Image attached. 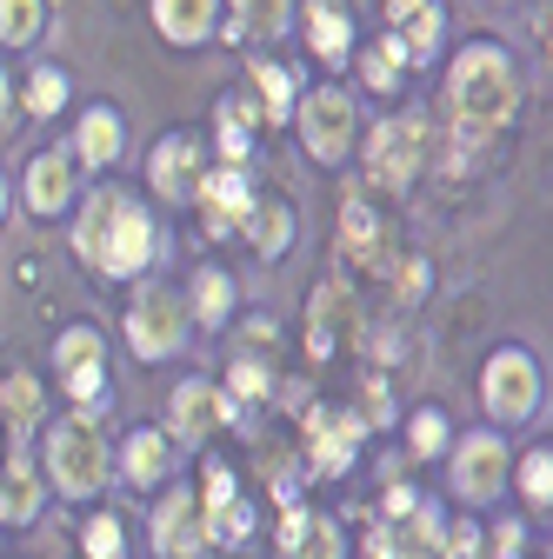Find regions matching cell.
I'll return each instance as SVG.
<instances>
[{"instance_id": "e0dca14e", "label": "cell", "mask_w": 553, "mask_h": 559, "mask_svg": "<svg viewBox=\"0 0 553 559\" xmlns=\"http://www.w3.org/2000/svg\"><path fill=\"white\" fill-rule=\"evenodd\" d=\"M273 559H348V526L307 500H287L273 520Z\"/></svg>"}, {"instance_id": "484cf974", "label": "cell", "mask_w": 553, "mask_h": 559, "mask_svg": "<svg viewBox=\"0 0 553 559\" xmlns=\"http://www.w3.org/2000/svg\"><path fill=\"white\" fill-rule=\"evenodd\" d=\"M260 107L254 94H221L214 100V140H207V154L227 160V167H254V147H260Z\"/></svg>"}, {"instance_id": "7c38bea8", "label": "cell", "mask_w": 553, "mask_h": 559, "mask_svg": "<svg viewBox=\"0 0 553 559\" xmlns=\"http://www.w3.org/2000/svg\"><path fill=\"white\" fill-rule=\"evenodd\" d=\"M361 300L348 280H314V294H307V320H301V340H307V360L314 367H333V360H348L354 346H361Z\"/></svg>"}, {"instance_id": "ac0fdd59", "label": "cell", "mask_w": 553, "mask_h": 559, "mask_svg": "<svg viewBox=\"0 0 553 559\" xmlns=\"http://www.w3.org/2000/svg\"><path fill=\"white\" fill-rule=\"evenodd\" d=\"M74 200H81V167H74V154H67V147H47V154L27 160V174H21V206H27L34 221L74 214Z\"/></svg>"}, {"instance_id": "d590c367", "label": "cell", "mask_w": 553, "mask_h": 559, "mask_svg": "<svg viewBox=\"0 0 553 559\" xmlns=\"http://www.w3.org/2000/svg\"><path fill=\"white\" fill-rule=\"evenodd\" d=\"M454 440V419L447 406H413L407 413V466H421V460H440Z\"/></svg>"}, {"instance_id": "f546056e", "label": "cell", "mask_w": 553, "mask_h": 559, "mask_svg": "<svg viewBox=\"0 0 553 559\" xmlns=\"http://www.w3.org/2000/svg\"><path fill=\"white\" fill-rule=\"evenodd\" d=\"M294 27V0H227V34L234 47H267Z\"/></svg>"}, {"instance_id": "d6986e66", "label": "cell", "mask_w": 553, "mask_h": 559, "mask_svg": "<svg viewBox=\"0 0 553 559\" xmlns=\"http://www.w3.org/2000/svg\"><path fill=\"white\" fill-rule=\"evenodd\" d=\"M294 21H301V40L307 53L327 67V74H340V67L354 60V8L348 0H294Z\"/></svg>"}, {"instance_id": "8992f818", "label": "cell", "mask_w": 553, "mask_h": 559, "mask_svg": "<svg viewBox=\"0 0 553 559\" xmlns=\"http://www.w3.org/2000/svg\"><path fill=\"white\" fill-rule=\"evenodd\" d=\"M447 486H454V500L473 507V513H487L507 500V473H514V447H507V427H467L447 440Z\"/></svg>"}, {"instance_id": "5bb4252c", "label": "cell", "mask_w": 553, "mask_h": 559, "mask_svg": "<svg viewBox=\"0 0 553 559\" xmlns=\"http://www.w3.org/2000/svg\"><path fill=\"white\" fill-rule=\"evenodd\" d=\"M440 526H447V507L440 500H413L400 520H367V533H361V559H434L440 552Z\"/></svg>"}, {"instance_id": "4fadbf2b", "label": "cell", "mask_w": 553, "mask_h": 559, "mask_svg": "<svg viewBox=\"0 0 553 559\" xmlns=\"http://www.w3.org/2000/svg\"><path fill=\"white\" fill-rule=\"evenodd\" d=\"M207 167H214V154H207V133H193V127H167V133L154 140V154H148V200L174 214V206L193 200V187H200Z\"/></svg>"}, {"instance_id": "b9f144b4", "label": "cell", "mask_w": 553, "mask_h": 559, "mask_svg": "<svg viewBox=\"0 0 553 559\" xmlns=\"http://www.w3.org/2000/svg\"><path fill=\"white\" fill-rule=\"evenodd\" d=\"M361 419H367V427H380V433H387L393 419H400V413H393V393H387V380H367V393H361Z\"/></svg>"}, {"instance_id": "4316f807", "label": "cell", "mask_w": 553, "mask_h": 559, "mask_svg": "<svg viewBox=\"0 0 553 559\" xmlns=\"http://www.w3.org/2000/svg\"><path fill=\"white\" fill-rule=\"evenodd\" d=\"M187 313H193V326H200V333L234 326V313H240V280H234L221 260L193 266V280H187Z\"/></svg>"}, {"instance_id": "277c9868", "label": "cell", "mask_w": 553, "mask_h": 559, "mask_svg": "<svg viewBox=\"0 0 553 559\" xmlns=\"http://www.w3.org/2000/svg\"><path fill=\"white\" fill-rule=\"evenodd\" d=\"M120 340L141 367H161V360H180L187 340H193V313H187V294L167 287V280L141 273L133 280V300H127V320H120Z\"/></svg>"}, {"instance_id": "ffe728a7", "label": "cell", "mask_w": 553, "mask_h": 559, "mask_svg": "<svg viewBox=\"0 0 553 559\" xmlns=\"http://www.w3.org/2000/svg\"><path fill=\"white\" fill-rule=\"evenodd\" d=\"M333 247H340V260H348L354 273H380V280H387V260H393L387 247H393V240H387V227H380V206L367 200V187L340 200V240H333Z\"/></svg>"}, {"instance_id": "60d3db41", "label": "cell", "mask_w": 553, "mask_h": 559, "mask_svg": "<svg viewBox=\"0 0 553 559\" xmlns=\"http://www.w3.org/2000/svg\"><path fill=\"white\" fill-rule=\"evenodd\" d=\"M487 559H527V520H494L487 526Z\"/></svg>"}, {"instance_id": "7bdbcfd3", "label": "cell", "mask_w": 553, "mask_h": 559, "mask_svg": "<svg viewBox=\"0 0 553 559\" xmlns=\"http://www.w3.org/2000/svg\"><path fill=\"white\" fill-rule=\"evenodd\" d=\"M427 8V0H380V14H387V27H400L407 14H421Z\"/></svg>"}, {"instance_id": "d4e9b609", "label": "cell", "mask_w": 553, "mask_h": 559, "mask_svg": "<svg viewBox=\"0 0 553 559\" xmlns=\"http://www.w3.org/2000/svg\"><path fill=\"white\" fill-rule=\"evenodd\" d=\"M47 507V479H40V460L27 447H8V466H0V526H34Z\"/></svg>"}, {"instance_id": "83f0119b", "label": "cell", "mask_w": 553, "mask_h": 559, "mask_svg": "<svg viewBox=\"0 0 553 559\" xmlns=\"http://www.w3.org/2000/svg\"><path fill=\"white\" fill-rule=\"evenodd\" d=\"M247 87H254V107H260V120H273V127H287L294 120V100H301V74L287 60H273V53H247Z\"/></svg>"}, {"instance_id": "7a4b0ae2", "label": "cell", "mask_w": 553, "mask_h": 559, "mask_svg": "<svg viewBox=\"0 0 553 559\" xmlns=\"http://www.w3.org/2000/svg\"><path fill=\"white\" fill-rule=\"evenodd\" d=\"M520 114V60L501 40H467L447 67V127H454V167L480 154L487 140Z\"/></svg>"}, {"instance_id": "5b68a950", "label": "cell", "mask_w": 553, "mask_h": 559, "mask_svg": "<svg viewBox=\"0 0 553 559\" xmlns=\"http://www.w3.org/2000/svg\"><path fill=\"white\" fill-rule=\"evenodd\" d=\"M367 419H361V406H340V400H307L301 406V473L320 486H333V479H348L354 466H361V453H367Z\"/></svg>"}, {"instance_id": "7402d4cb", "label": "cell", "mask_w": 553, "mask_h": 559, "mask_svg": "<svg viewBox=\"0 0 553 559\" xmlns=\"http://www.w3.org/2000/svg\"><path fill=\"white\" fill-rule=\"evenodd\" d=\"M234 240H247V253H254V260L281 266V260L294 253V240H301V214H294V200H281V193H254V206H247V221H240V234H234Z\"/></svg>"}, {"instance_id": "e575fe53", "label": "cell", "mask_w": 553, "mask_h": 559, "mask_svg": "<svg viewBox=\"0 0 553 559\" xmlns=\"http://www.w3.org/2000/svg\"><path fill=\"white\" fill-rule=\"evenodd\" d=\"M393 34H400V47H407V67H434V53H440V40H447V8H440V0H427V8L407 14Z\"/></svg>"}, {"instance_id": "836d02e7", "label": "cell", "mask_w": 553, "mask_h": 559, "mask_svg": "<svg viewBox=\"0 0 553 559\" xmlns=\"http://www.w3.org/2000/svg\"><path fill=\"white\" fill-rule=\"evenodd\" d=\"M67 100H74V81H67V67H54V60H40L34 74L14 87V107H21V114H34V120H54Z\"/></svg>"}, {"instance_id": "ba28073f", "label": "cell", "mask_w": 553, "mask_h": 559, "mask_svg": "<svg viewBox=\"0 0 553 559\" xmlns=\"http://www.w3.org/2000/svg\"><path fill=\"white\" fill-rule=\"evenodd\" d=\"M294 133L314 167H348L354 160V140H361V107L348 87H301L294 100Z\"/></svg>"}, {"instance_id": "ee69618b", "label": "cell", "mask_w": 553, "mask_h": 559, "mask_svg": "<svg viewBox=\"0 0 553 559\" xmlns=\"http://www.w3.org/2000/svg\"><path fill=\"white\" fill-rule=\"evenodd\" d=\"M14 120V81H8V67H0V127Z\"/></svg>"}, {"instance_id": "9c48e42d", "label": "cell", "mask_w": 553, "mask_h": 559, "mask_svg": "<svg viewBox=\"0 0 553 559\" xmlns=\"http://www.w3.org/2000/svg\"><path fill=\"white\" fill-rule=\"evenodd\" d=\"M480 406H487V427H527L546 406V373L527 346H494L487 367H480Z\"/></svg>"}, {"instance_id": "4dcf8cb0", "label": "cell", "mask_w": 553, "mask_h": 559, "mask_svg": "<svg viewBox=\"0 0 553 559\" xmlns=\"http://www.w3.org/2000/svg\"><path fill=\"white\" fill-rule=\"evenodd\" d=\"M507 493H520L527 513H553V447H527L514 453V473H507Z\"/></svg>"}, {"instance_id": "9a60e30c", "label": "cell", "mask_w": 553, "mask_h": 559, "mask_svg": "<svg viewBox=\"0 0 553 559\" xmlns=\"http://www.w3.org/2000/svg\"><path fill=\"white\" fill-rule=\"evenodd\" d=\"M148 546L154 559H214V546H207V520H200V500L187 479H167L161 500L148 513Z\"/></svg>"}, {"instance_id": "3957f363", "label": "cell", "mask_w": 553, "mask_h": 559, "mask_svg": "<svg viewBox=\"0 0 553 559\" xmlns=\"http://www.w3.org/2000/svg\"><path fill=\"white\" fill-rule=\"evenodd\" d=\"M34 460H40L47 493H60V500H101L107 486H114V447L101 433V413L94 406L47 413L40 433H34Z\"/></svg>"}, {"instance_id": "30bf717a", "label": "cell", "mask_w": 553, "mask_h": 559, "mask_svg": "<svg viewBox=\"0 0 553 559\" xmlns=\"http://www.w3.org/2000/svg\"><path fill=\"white\" fill-rule=\"evenodd\" d=\"M240 400L221 386V380H207V373H180L174 380V393H167V440L180 447V453H200L214 433H227V427H240Z\"/></svg>"}, {"instance_id": "ab89813d", "label": "cell", "mask_w": 553, "mask_h": 559, "mask_svg": "<svg viewBox=\"0 0 553 559\" xmlns=\"http://www.w3.org/2000/svg\"><path fill=\"white\" fill-rule=\"evenodd\" d=\"M434 559H487V520L480 513H447Z\"/></svg>"}, {"instance_id": "44dd1931", "label": "cell", "mask_w": 553, "mask_h": 559, "mask_svg": "<svg viewBox=\"0 0 553 559\" xmlns=\"http://www.w3.org/2000/svg\"><path fill=\"white\" fill-rule=\"evenodd\" d=\"M180 473V447L161 427H133L114 453V479H127L133 493H161V486Z\"/></svg>"}, {"instance_id": "f35d334b", "label": "cell", "mask_w": 553, "mask_h": 559, "mask_svg": "<svg viewBox=\"0 0 553 559\" xmlns=\"http://www.w3.org/2000/svg\"><path fill=\"white\" fill-rule=\"evenodd\" d=\"M47 34V0H0V47H34Z\"/></svg>"}, {"instance_id": "f1b7e54d", "label": "cell", "mask_w": 553, "mask_h": 559, "mask_svg": "<svg viewBox=\"0 0 553 559\" xmlns=\"http://www.w3.org/2000/svg\"><path fill=\"white\" fill-rule=\"evenodd\" d=\"M148 14L167 47H207L221 27V0H148Z\"/></svg>"}, {"instance_id": "6da1fadb", "label": "cell", "mask_w": 553, "mask_h": 559, "mask_svg": "<svg viewBox=\"0 0 553 559\" xmlns=\"http://www.w3.org/2000/svg\"><path fill=\"white\" fill-rule=\"evenodd\" d=\"M67 247H74V260L107 280V287H133L141 273H154L174 240L161 234V214L148 193H127L120 180L94 187L87 200H74V227H67Z\"/></svg>"}, {"instance_id": "603a6c76", "label": "cell", "mask_w": 553, "mask_h": 559, "mask_svg": "<svg viewBox=\"0 0 553 559\" xmlns=\"http://www.w3.org/2000/svg\"><path fill=\"white\" fill-rule=\"evenodd\" d=\"M47 419V380L34 367H8L0 373V440L8 447H27Z\"/></svg>"}, {"instance_id": "1f68e13d", "label": "cell", "mask_w": 553, "mask_h": 559, "mask_svg": "<svg viewBox=\"0 0 553 559\" xmlns=\"http://www.w3.org/2000/svg\"><path fill=\"white\" fill-rule=\"evenodd\" d=\"M348 67H361V87H374V94H400V74H407V47H400V34L387 27L380 40L354 47V60H348Z\"/></svg>"}, {"instance_id": "f6af8a7d", "label": "cell", "mask_w": 553, "mask_h": 559, "mask_svg": "<svg viewBox=\"0 0 553 559\" xmlns=\"http://www.w3.org/2000/svg\"><path fill=\"white\" fill-rule=\"evenodd\" d=\"M8 214H14V193H8V174H0V227H8Z\"/></svg>"}, {"instance_id": "8d00e7d4", "label": "cell", "mask_w": 553, "mask_h": 559, "mask_svg": "<svg viewBox=\"0 0 553 559\" xmlns=\"http://www.w3.org/2000/svg\"><path fill=\"white\" fill-rule=\"evenodd\" d=\"M221 386L240 400V406H260V400H273V367H267V354H234L227 360V373H221Z\"/></svg>"}, {"instance_id": "52a82bcc", "label": "cell", "mask_w": 553, "mask_h": 559, "mask_svg": "<svg viewBox=\"0 0 553 559\" xmlns=\"http://www.w3.org/2000/svg\"><path fill=\"white\" fill-rule=\"evenodd\" d=\"M427 114H387L354 140V160L367 174V193H407L427 167Z\"/></svg>"}, {"instance_id": "cb8c5ba5", "label": "cell", "mask_w": 553, "mask_h": 559, "mask_svg": "<svg viewBox=\"0 0 553 559\" xmlns=\"http://www.w3.org/2000/svg\"><path fill=\"white\" fill-rule=\"evenodd\" d=\"M74 167L81 174H114L120 160H127V120H120V107H87L81 120H74Z\"/></svg>"}, {"instance_id": "8fae6325", "label": "cell", "mask_w": 553, "mask_h": 559, "mask_svg": "<svg viewBox=\"0 0 553 559\" xmlns=\"http://www.w3.org/2000/svg\"><path fill=\"white\" fill-rule=\"evenodd\" d=\"M54 380L74 406L107 413V386H114V354H107V333L94 320H74L54 333Z\"/></svg>"}, {"instance_id": "d6a6232c", "label": "cell", "mask_w": 553, "mask_h": 559, "mask_svg": "<svg viewBox=\"0 0 553 559\" xmlns=\"http://www.w3.org/2000/svg\"><path fill=\"white\" fill-rule=\"evenodd\" d=\"M200 520H207V546H214V552H240V546H254V533H260V507H254L247 493L221 500L214 513H200Z\"/></svg>"}, {"instance_id": "2e32d148", "label": "cell", "mask_w": 553, "mask_h": 559, "mask_svg": "<svg viewBox=\"0 0 553 559\" xmlns=\"http://www.w3.org/2000/svg\"><path fill=\"white\" fill-rule=\"evenodd\" d=\"M254 167H227V160H214L200 174V187H193V214H200V234L207 240H234L240 234V221H247V206H254Z\"/></svg>"}, {"instance_id": "74e56055", "label": "cell", "mask_w": 553, "mask_h": 559, "mask_svg": "<svg viewBox=\"0 0 553 559\" xmlns=\"http://www.w3.org/2000/svg\"><path fill=\"white\" fill-rule=\"evenodd\" d=\"M133 539H127V520L120 513H87L81 520V559H127Z\"/></svg>"}]
</instances>
